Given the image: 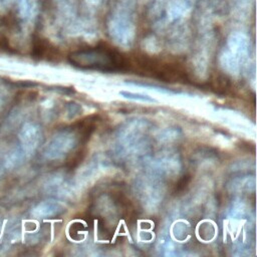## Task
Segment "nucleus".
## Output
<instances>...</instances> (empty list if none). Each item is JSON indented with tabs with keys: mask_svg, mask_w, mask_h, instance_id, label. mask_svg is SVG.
Wrapping results in <instances>:
<instances>
[{
	"mask_svg": "<svg viewBox=\"0 0 257 257\" xmlns=\"http://www.w3.org/2000/svg\"><path fill=\"white\" fill-rule=\"evenodd\" d=\"M68 59L72 65L85 69L119 71L127 67L125 58L118 51L104 46L74 51Z\"/></svg>",
	"mask_w": 257,
	"mask_h": 257,
	"instance_id": "obj_1",
	"label": "nucleus"
},
{
	"mask_svg": "<svg viewBox=\"0 0 257 257\" xmlns=\"http://www.w3.org/2000/svg\"><path fill=\"white\" fill-rule=\"evenodd\" d=\"M133 0H118L107 23L111 38L122 46H130L135 37V26L132 20Z\"/></svg>",
	"mask_w": 257,
	"mask_h": 257,
	"instance_id": "obj_2",
	"label": "nucleus"
},
{
	"mask_svg": "<svg viewBox=\"0 0 257 257\" xmlns=\"http://www.w3.org/2000/svg\"><path fill=\"white\" fill-rule=\"evenodd\" d=\"M77 144L76 135L69 130H64L54 136L47 144L44 155L48 159H59L68 154Z\"/></svg>",
	"mask_w": 257,
	"mask_h": 257,
	"instance_id": "obj_3",
	"label": "nucleus"
},
{
	"mask_svg": "<svg viewBox=\"0 0 257 257\" xmlns=\"http://www.w3.org/2000/svg\"><path fill=\"white\" fill-rule=\"evenodd\" d=\"M19 140L25 153L34 152L42 141L40 127L32 122L25 123L19 133Z\"/></svg>",
	"mask_w": 257,
	"mask_h": 257,
	"instance_id": "obj_4",
	"label": "nucleus"
},
{
	"mask_svg": "<svg viewBox=\"0 0 257 257\" xmlns=\"http://www.w3.org/2000/svg\"><path fill=\"white\" fill-rule=\"evenodd\" d=\"M229 50L236 55L240 60L245 59L250 55L251 45L249 38L240 32L232 33L228 38Z\"/></svg>",
	"mask_w": 257,
	"mask_h": 257,
	"instance_id": "obj_5",
	"label": "nucleus"
},
{
	"mask_svg": "<svg viewBox=\"0 0 257 257\" xmlns=\"http://www.w3.org/2000/svg\"><path fill=\"white\" fill-rule=\"evenodd\" d=\"M196 0H172L168 4L167 15L170 20H177L190 13Z\"/></svg>",
	"mask_w": 257,
	"mask_h": 257,
	"instance_id": "obj_6",
	"label": "nucleus"
},
{
	"mask_svg": "<svg viewBox=\"0 0 257 257\" xmlns=\"http://www.w3.org/2000/svg\"><path fill=\"white\" fill-rule=\"evenodd\" d=\"M63 212V207L56 201L47 200L39 203L32 210V215L36 218H50Z\"/></svg>",
	"mask_w": 257,
	"mask_h": 257,
	"instance_id": "obj_7",
	"label": "nucleus"
},
{
	"mask_svg": "<svg viewBox=\"0 0 257 257\" xmlns=\"http://www.w3.org/2000/svg\"><path fill=\"white\" fill-rule=\"evenodd\" d=\"M222 68L232 75H237L240 71V59L229 49L224 50L219 58Z\"/></svg>",
	"mask_w": 257,
	"mask_h": 257,
	"instance_id": "obj_8",
	"label": "nucleus"
},
{
	"mask_svg": "<svg viewBox=\"0 0 257 257\" xmlns=\"http://www.w3.org/2000/svg\"><path fill=\"white\" fill-rule=\"evenodd\" d=\"M35 0H17V13L24 21H30L36 14Z\"/></svg>",
	"mask_w": 257,
	"mask_h": 257,
	"instance_id": "obj_9",
	"label": "nucleus"
},
{
	"mask_svg": "<svg viewBox=\"0 0 257 257\" xmlns=\"http://www.w3.org/2000/svg\"><path fill=\"white\" fill-rule=\"evenodd\" d=\"M232 190L234 191H250V189L254 190L255 188V179L254 178H239L232 181L231 184Z\"/></svg>",
	"mask_w": 257,
	"mask_h": 257,
	"instance_id": "obj_10",
	"label": "nucleus"
},
{
	"mask_svg": "<svg viewBox=\"0 0 257 257\" xmlns=\"http://www.w3.org/2000/svg\"><path fill=\"white\" fill-rule=\"evenodd\" d=\"M119 94L122 95L125 98L128 99H134V100H139L143 102H157V100L147 94L140 93V92H131V91H119Z\"/></svg>",
	"mask_w": 257,
	"mask_h": 257,
	"instance_id": "obj_11",
	"label": "nucleus"
},
{
	"mask_svg": "<svg viewBox=\"0 0 257 257\" xmlns=\"http://www.w3.org/2000/svg\"><path fill=\"white\" fill-rule=\"evenodd\" d=\"M179 136V131L176 128H167L165 131H163L160 136L159 139L162 142H170L173 140H176Z\"/></svg>",
	"mask_w": 257,
	"mask_h": 257,
	"instance_id": "obj_12",
	"label": "nucleus"
},
{
	"mask_svg": "<svg viewBox=\"0 0 257 257\" xmlns=\"http://www.w3.org/2000/svg\"><path fill=\"white\" fill-rule=\"evenodd\" d=\"M245 204L243 202H241L240 200H238L237 202H234L232 208L230 209V215L232 217H237V218H240L241 216L244 215L245 213Z\"/></svg>",
	"mask_w": 257,
	"mask_h": 257,
	"instance_id": "obj_13",
	"label": "nucleus"
},
{
	"mask_svg": "<svg viewBox=\"0 0 257 257\" xmlns=\"http://www.w3.org/2000/svg\"><path fill=\"white\" fill-rule=\"evenodd\" d=\"M80 111H81V107L79 106V104L74 103V102L69 103V105H68V116H69V118H72L75 115L79 114Z\"/></svg>",
	"mask_w": 257,
	"mask_h": 257,
	"instance_id": "obj_14",
	"label": "nucleus"
},
{
	"mask_svg": "<svg viewBox=\"0 0 257 257\" xmlns=\"http://www.w3.org/2000/svg\"><path fill=\"white\" fill-rule=\"evenodd\" d=\"M175 234L178 238H183L184 236H186L187 234V226L183 223H178L176 226H175Z\"/></svg>",
	"mask_w": 257,
	"mask_h": 257,
	"instance_id": "obj_15",
	"label": "nucleus"
},
{
	"mask_svg": "<svg viewBox=\"0 0 257 257\" xmlns=\"http://www.w3.org/2000/svg\"><path fill=\"white\" fill-rule=\"evenodd\" d=\"M229 86V82L228 79L224 76H220L217 78L216 80V87H218L219 90H225L227 89V87Z\"/></svg>",
	"mask_w": 257,
	"mask_h": 257,
	"instance_id": "obj_16",
	"label": "nucleus"
},
{
	"mask_svg": "<svg viewBox=\"0 0 257 257\" xmlns=\"http://www.w3.org/2000/svg\"><path fill=\"white\" fill-rule=\"evenodd\" d=\"M3 96H4V93H3L2 89L0 88V108H1V106L3 104Z\"/></svg>",
	"mask_w": 257,
	"mask_h": 257,
	"instance_id": "obj_17",
	"label": "nucleus"
},
{
	"mask_svg": "<svg viewBox=\"0 0 257 257\" xmlns=\"http://www.w3.org/2000/svg\"><path fill=\"white\" fill-rule=\"evenodd\" d=\"M6 1H8V2H11V1H14V0H6Z\"/></svg>",
	"mask_w": 257,
	"mask_h": 257,
	"instance_id": "obj_18",
	"label": "nucleus"
}]
</instances>
